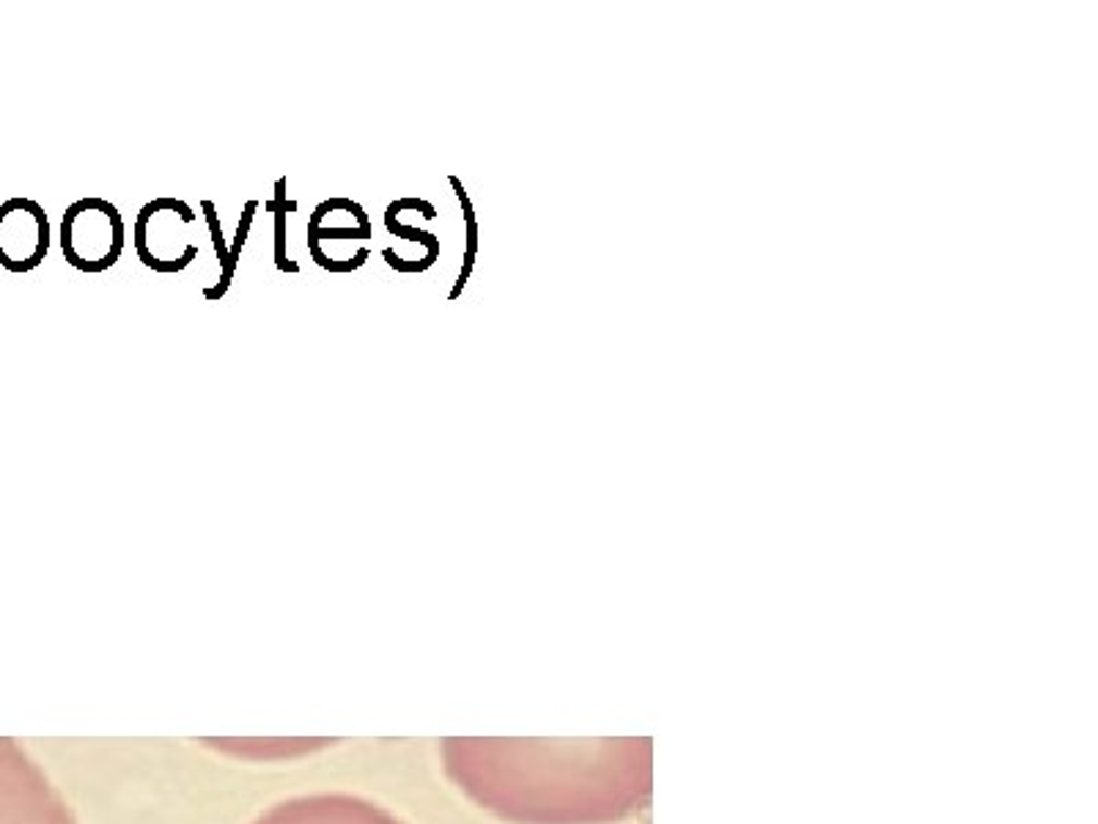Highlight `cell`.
Segmentation results:
<instances>
[{
    "mask_svg": "<svg viewBox=\"0 0 1098 824\" xmlns=\"http://www.w3.org/2000/svg\"><path fill=\"white\" fill-rule=\"evenodd\" d=\"M255 210H259V201L245 203L242 217H239V226H237V232H234L232 245H228V270H232V275L237 273V264H239V259H242L245 242H248V234H250V228H253Z\"/></svg>",
    "mask_w": 1098,
    "mask_h": 824,
    "instance_id": "cell-11",
    "label": "cell"
},
{
    "mask_svg": "<svg viewBox=\"0 0 1098 824\" xmlns=\"http://www.w3.org/2000/svg\"><path fill=\"white\" fill-rule=\"evenodd\" d=\"M324 742H212L214 750H232L245 759H261L264 750H270L266 759H291L295 753H311L313 748H322Z\"/></svg>",
    "mask_w": 1098,
    "mask_h": 824,
    "instance_id": "cell-10",
    "label": "cell"
},
{
    "mask_svg": "<svg viewBox=\"0 0 1098 824\" xmlns=\"http://www.w3.org/2000/svg\"><path fill=\"white\" fill-rule=\"evenodd\" d=\"M59 239L70 267L83 275H99L122 259L124 215L104 198H80L61 217Z\"/></svg>",
    "mask_w": 1098,
    "mask_h": 824,
    "instance_id": "cell-3",
    "label": "cell"
},
{
    "mask_svg": "<svg viewBox=\"0 0 1098 824\" xmlns=\"http://www.w3.org/2000/svg\"><path fill=\"white\" fill-rule=\"evenodd\" d=\"M439 753L475 806L514 824L619 822L646 808L653 789L651 737H448Z\"/></svg>",
    "mask_w": 1098,
    "mask_h": 824,
    "instance_id": "cell-1",
    "label": "cell"
},
{
    "mask_svg": "<svg viewBox=\"0 0 1098 824\" xmlns=\"http://www.w3.org/2000/svg\"><path fill=\"white\" fill-rule=\"evenodd\" d=\"M50 250V217L34 198L0 201V270L30 273Z\"/></svg>",
    "mask_w": 1098,
    "mask_h": 824,
    "instance_id": "cell-5",
    "label": "cell"
},
{
    "mask_svg": "<svg viewBox=\"0 0 1098 824\" xmlns=\"http://www.w3.org/2000/svg\"><path fill=\"white\" fill-rule=\"evenodd\" d=\"M401 212H404L401 210V201L388 203V210H385V228H388V234H394V237L407 239V242L423 245V248H426V255H423V270H432V264L439 259V250H442L439 237L432 232H423V228H412V226H404V223H399Z\"/></svg>",
    "mask_w": 1098,
    "mask_h": 824,
    "instance_id": "cell-9",
    "label": "cell"
},
{
    "mask_svg": "<svg viewBox=\"0 0 1098 824\" xmlns=\"http://www.w3.org/2000/svg\"><path fill=\"white\" fill-rule=\"evenodd\" d=\"M0 824H77L66 797L12 737H0Z\"/></svg>",
    "mask_w": 1098,
    "mask_h": 824,
    "instance_id": "cell-2",
    "label": "cell"
},
{
    "mask_svg": "<svg viewBox=\"0 0 1098 824\" xmlns=\"http://www.w3.org/2000/svg\"><path fill=\"white\" fill-rule=\"evenodd\" d=\"M250 824H407L379 802L344 791L289 797L266 808Z\"/></svg>",
    "mask_w": 1098,
    "mask_h": 824,
    "instance_id": "cell-4",
    "label": "cell"
},
{
    "mask_svg": "<svg viewBox=\"0 0 1098 824\" xmlns=\"http://www.w3.org/2000/svg\"><path fill=\"white\" fill-rule=\"evenodd\" d=\"M448 182H451V187H453V192H457V198H459V203H462V212H464V226H467V245H464V264H462V273H459V278H457V284H453V289H451V295H448V300H459L462 297V291H464V286H467V280H470V275H473V267H475V255H478V221H475V207H473V201H470V196H467V190L462 187V182L457 179V176H448Z\"/></svg>",
    "mask_w": 1098,
    "mask_h": 824,
    "instance_id": "cell-7",
    "label": "cell"
},
{
    "mask_svg": "<svg viewBox=\"0 0 1098 824\" xmlns=\"http://www.w3.org/2000/svg\"><path fill=\"white\" fill-rule=\"evenodd\" d=\"M201 210H203V217H207L209 232H212L214 253H217V259H220V280L214 286H209V289H203V297H207V300H220V297H226V291L232 289V284H234V275H232V270H228V245H226V239H223V228H220V217H217V210H214V203L209 201V198H203Z\"/></svg>",
    "mask_w": 1098,
    "mask_h": 824,
    "instance_id": "cell-8",
    "label": "cell"
},
{
    "mask_svg": "<svg viewBox=\"0 0 1098 824\" xmlns=\"http://www.w3.org/2000/svg\"><path fill=\"white\" fill-rule=\"evenodd\" d=\"M297 207H300V203L291 201V198L286 196V176H280V179L275 182V198H272L266 210L275 215V267L286 275L300 273V262L289 259V245H286V215L295 212Z\"/></svg>",
    "mask_w": 1098,
    "mask_h": 824,
    "instance_id": "cell-6",
    "label": "cell"
}]
</instances>
